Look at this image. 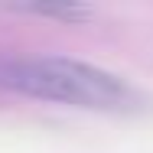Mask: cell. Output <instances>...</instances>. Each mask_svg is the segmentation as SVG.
Masks as SVG:
<instances>
[{
    "mask_svg": "<svg viewBox=\"0 0 153 153\" xmlns=\"http://www.w3.org/2000/svg\"><path fill=\"white\" fill-rule=\"evenodd\" d=\"M10 10L30 13V16H52V20H65V23H82L91 16V7L85 3H10Z\"/></svg>",
    "mask_w": 153,
    "mask_h": 153,
    "instance_id": "2",
    "label": "cell"
},
{
    "mask_svg": "<svg viewBox=\"0 0 153 153\" xmlns=\"http://www.w3.org/2000/svg\"><path fill=\"white\" fill-rule=\"evenodd\" d=\"M0 88L101 114H140L150 108V98L127 78L65 56L0 59Z\"/></svg>",
    "mask_w": 153,
    "mask_h": 153,
    "instance_id": "1",
    "label": "cell"
}]
</instances>
